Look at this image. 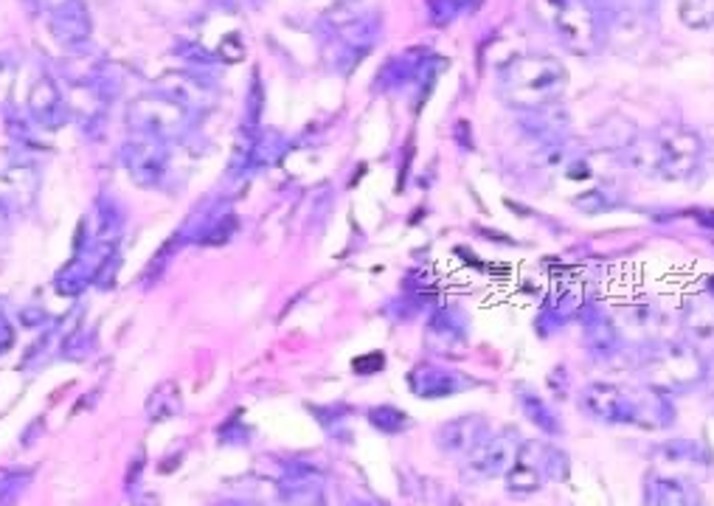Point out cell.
Masks as SVG:
<instances>
[{
    "label": "cell",
    "instance_id": "9",
    "mask_svg": "<svg viewBox=\"0 0 714 506\" xmlns=\"http://www.w3.org/2000/svg\"><path fill=\"white\" fill-rule=\"evenodd\" d=\"M579 405L586 408V414L599 422H630L633 420V397L624 394L619 386L610 383H591L579 394Z\"/></svg>",
    "mask_w": 714,
    "mask_h": 506
},
{
    "label": "cell",
    "instance_id": "11",
    "mask_svg": "<svg viewBox=\"0 0 714 506\" xmlns=\"http://www.w3.org/2000/svg\"><path fill=\"white\" fill-rule=\"evenodd\" d=\"M470 386L468 377L462 371L450 369V366H433L422 363L411 371V389L417 397H428V400H437V397H450L459 394Z\"/></svg>",
    "mask_w": 714,
    "mask_h": 506
},
{
    "label": "cell",
    "instance_id": "24",
    "mask_svg": "<svg viewBox=\"0 0 714 506\" xmlns=\"http://www.w3.org/2000/svg\"><path fill=\"white\" fill-rule=\"evenodd\" d=\"M473 3H479V0H428V12H431L433 23L444 25L450 20H456L462 9H473Z\"/></svg>",
    "mask_w": 714,
    "mask_h": 506
},
{
    "label": "cell",
    "instance_id": "28",
    "mask_svg": "<svg viewBox=\"0 0 714 506\" xmlns=\"http://www.w3.org/2000/svg\"><path fill=\"white\" fill-rule=\"evenodd\" d=\"M9 87H12V68H9V65H3V62H0V99L7 96Z\"/></svg>",
    "mask_w": 714,
    "mask_h": 506
},
{
    "label": "cell",
    "instance_id": "32",
    "mask_svg": "<svg viewBox=\"0 0 714 506\" xmlns=\"http://www.w3.org/2000/svg\"><path fill=\"white\" fill-rule=\"evenodd\" d=\"M351 506H377V504H351Z\"/></svg>",
    "mask_w": 714,
    "mask_h": 506
},
{
    "label": "cell",
    "instance_id": "8",
    "mask_svg": "<svg viewBox=\"0 0 714 506\" xmlns=\"http://www.w3.org/2000/svg\"><path fill=\"white\" fill-rule=\"evenodd\" d=\"M486 436H490V422H486V417H456V420L444 422L437 431V447L444 456L468 458Z\"/></svg>",
    "mask_w": 714,
    "mask_h": 506
},
{
    "label": "cell",
    "instance_id": "17",
    "mask_svg": "<svg viewBox=\"0 0 714 506\" xmlns=\"http://www.w3.org/2000/svg\"><path fill=\"white\" fill-rule=\"evenodd\" d=\"M586 340L591 355H597V358H605V360L613 358V355L622 349V338H619L616 324L599 313L586 315Z\"/></svg>",
    "mask_w": 714,
    "mask_h": 506
},
{
    "label": "cell",
    "instance_id": "30",
    "mask_svg": "<svg viewBox=\"0 0 714 506\" xmlns=\"http://www.w3.org/2000/svg\"><path fill=\"white\" fill-rule=\"evenodd\" d=\"M9 484H12V470L0 467V493H3V489H7Z\"/></svg>",
    "mask_w": 714,
    "mask_h": 506
},
{
    "label": "cell",
    "instance_id": "7",
    "mask_svg": "<svg viewBox=\"0 0 714 506\" xmlns=\"http://www.w3.org/2000/svg\"><path fill=\"white\" fill-rule=\"evenodd\" d=\"M557 34L574 54H591L597 45V25L591 9L582 0H560L557 3Z\"/></svg>",
    "mask_w": 714,
    "mask_h": 506
},
{
    "label": "cell",
    "instance_id": "27",
    "mask_svg": "<svg viewBox=\"0 0 714 506\" xmlns=\"http://www.w3.org/2000/svg\"><path fill=\"white\" fill-rule=\"evenodd\" d=\"M701 386H706V394L714 400V352L706 358V371H703Z\"/></svg>",
    "mask_w": 714,
    "mask_h": 506
},
{
    "label": "cell",
    "instance_id": "19",
    "mask_svg": "<svg viewBox=\"0 0 714 506\" xmlns=\"http://www.w3.org/2000/svg\"><path fill=\"white\" fill-rule=\"evenodd\" d=\"M318 489H321V473L304 462H298L296 467L290 470L287 476L282 478L284 498H293L298 500V504H309L313 498H318Z\"/></svg>",
    "mask_w": 714,
    "mask_h": 506
},
{
    "label": "cell",
    "instance_id": "13",
    "mask_svg": "<svg viewBox=\"0 0 714 506\" xmlns=\"http://www.w3.org/2000/svg\"><path fill=\"white\" fill-rule=\"evenodd\" d=\"M647 506H701V493L695 484L675 476H647Z\"/></svg>",
    "mask_w": 714,
    "mask_h": 506
},
{
    "label": "cell",
    "instance_id": "4",
    "mask_svg": "<svg viewBox=\"0 0 714 506\" xmlns=\"http://www.w3.org/2000/svg\"><path fill=\"white\" fill-rule=\"evenodd\" d=\"M504 478L506 489H510L512 495L529 498V495L540 493L546 482H566L568 458L566 453L543 445V442H524L515 464H512Z\"/></svg>",
    "mask_w": 714,
    "mask_h": 506
},
{
    "label": "cell",
    "instance_id": "5",
    "mask_svg": "<svg viewBox=\"0 0 714 506\" xmlns=\"http://www.w3.org/2000/svg\"><path fill=\"white\" fill-rule=\"evenodd\" d=\"M524 439L517 431H501L490 433V436L464 458V478L468 482H490V478H501L510 473V467L515 464L517 453H521Z\"/></svg>",
    "mask_w": 714,
    "mask_h": 506
},
{
    "label": "cell",
    "instance_id": "1",
    "mask_svg": "<svg viewBox=\"0 0 714 506\" xmlns=\"http://www.w3.org/2000/svg\"><path fill=\"white\" fill-rule=\"evenodd\" d=\"M568 71L557 56L526 54L512 60L501 74V93L517 110H543L566 93Z\"/></svg>",
    "mask_w": 714,
    "mask_h": 506
},
{
    "label": "cell",
    "instance_id": "15",
    "mask_svg": "<svg viewBox=\"0 0 714 506\" xmlns=\"http://www.w3.org/2000/svg\"><path fill=\"white\" fill-rule=\"evenodd\" d=\"M684 335H686V344L695 346L701 355H703V346H712V352H714V296L712 293L695 296L690 304H686ZM703 358H706V355H703Z\"/></svg>",
    "mask_w": 714,
    "mask_h": 506
},
{
    "label": "cell",
    "instance_id": "31",
    "mask_svg": "<svg viewBox=\"0 0 714 506\" xmlns=\"http://www.w3.org/2000/svg\"><path fill=\"white\" fill-rule=\"evenodd\" d=\"M222 506H259V504H253V500H229V504H222Z\"/></svg>",
    "mask_w": 714,
    "mask_h": 506
},
{
    "label": "cell",
    "instance_id": "14",
    "mask_svg": "<svg viewBox=\"0 0 714 506\" xmlns=\"http://www.w3.org/2000/svg\"><path fill=\"white\" fill-rule=\"evenodd\" d=\"M29 110L45 127H60L69 113V102L60 93L56 82L51 76H40L29 91Z\"/></svg>",
    "mask_w": 714,
    "mask_h": 506
},
{
    "label": "cell",
    "instance_id": "26",
    "mask_svg": "<svg viewBox=\"0 0 714 506\" xmlns=\"http://www.w3.org/2000/svg\"><path fill=\"white\" fill-rule=\"evenodd\" d=\"M251 105H253V113H251V124H256L259 118V107H262V85H259V76H253V85H251Z\"/></svg>",
    "mask_w": 714,
    "mask_h": 506
},
{
    "label": "cell",
    "instance_id": "25",
    "mask_svg": "<svg viewBox=\"0 0 714 506\" xmlns=\"http://www.w3.org/2000/svg\"><path fill=\"white\" fill-rule=\"evenodd\" d=\"M220 56L225 62H240L242 56H245V43H242V38L237 31L220 43Z\"/></svg>",
    "mask_w": 714,
    "mask_h": 506
},
{
    "label": "cell",
    "instance_id": "29",
    "mask_svg": "<svg viewBox=\"0 0 714 506\" xmlns=\"http://www.w3.org/2000/svg\"><path fill=\"white\" fill-rule=\"evenodd\" d=\"M697 220H701V223L706 225L708 231H714V209H703V211H697Z\"/></svg>",
    "mask_w": 714,
    "mask_h": 506
},
{
    "label": "cell",
    "instance_id": "23",
    "mask_svg": "<svg viewBox=\"0 0 714 506\" xmlns=\"http://www.w3.org/2000/svg\"><path fill=\"white\" fill-rule=\"evenodd\" d=\"M369 420H371V425L380 428L382 433H400L402 428L408 425V417L402 414V411H397V408H391V405L371 408Z\"/></svg>",
    "mask_w": 714,
    "mask_h": 506
},
{
    "label": "cell",
    "instance_id": "22",
    "mask_svg": "<svg viewBox=\"0 0 714 506\" xmlns=\"http://www.w3.org/2000/svg\"><path fill=\"white\" fill-rule=\"evenodd\" d=\"M180 411V394L175 391V386H160L155 389V394L149 397V417L153 420H167Z\"/></svg>",
    "mask_w": 714,
    "mask_h": 506
},
{
    "label": "cell",
    "instance_id": "10",
    "mask_svg": "<svg viewBox=\"0 0 714 506\" xmlns=\"http://www.w3.org/2000/svg\"><path fill=\"white\" fill-rule=\"evenodd\" d=\"M51 34L62 49H82L93 34V20L82 0H60L51 12Z\"/></svg>",
    "mask_w": 714,
    "mask_h": 506
},
{
    "label": "cell",
    "instance_id": "18",
    "mask_svg": "<svg viewBox=\"0 0 714 506\" xmlns=\"http://www.w3.org/2000/svg\"><path fill=\"white\" fill-rule=\"evenodd\" d=\"M23 189L29 194L38 192V172H34L29 164L3 161V158H0V198H3V194H12L18 203H29V200L23 198Z\"/></svg>",
    "mask_w": 714,
    "mask_h": 506
},
{
    "label": "cell",
    "instance_id": "16",
    "mask_svg": "<svg viewBox=\"0 0 714 506\" xmlns=\"http://www.w3.org/2000/svg\"><path fill=\"white\" fill-rule=\"evenodd\" d=\"M127 167L129 172H133V178L141 180V183H153V180H158L160 169H164V152H160L158 138L129 144Z\"/></svg>",
    "mask_w": 714,
    "mask_h": 506
},
{
    "label": "cell",
    "instance_id": "2",
    "mask_svg": "<svg viewBox=\"0 0 714 506\" xmlns=\"http://www.w3.org/2000/svg\"><path fill=\"white\" fill-rule=\"evenodd\" d=\"M633 167L659 172L666 180H686L695 175L703 155V141L695 130L666 124L650 141H633Z\"/></svg>",
    "mask_w": 714,
    "mask_h": 506
},
{
    "label": "cell",
    "instance_id": "12",
    "mask_svg": "<svg viewBox=\"0 0 714 506\" xmlns=\"http://www.w3.org/2000/svg\"><path fill=\"white\" fill-rule=\"evenodd\" d=\"M464 340H468V321L459 309H442L428 324V346L437 355H464Z\"/></svg>",
    "mask_w": 714,
    "mask_h": 506
},
{
    "label": "cell",
    "instance_id": "6",
    "mask_svg": "<svg viewBox=\"0 0 714 506\" xmlns=\"http://www.w3.org/2000/svg\"><path fill=\"white\" fill-rule=\"evenodd\" d=\"M129 127L138 133H144L147 138H164L178 136L186 127V107L180 102H175L172 96H138L129 105Z\"/></svg>",
    "mask_w": 714,
    "mask_h": 506
},
{
    "label": "cell",
    "instance_id": "3",
    "mask_svg": "<svg viewBox=\"0 0 714 506\" xmlns=\"http://www.w3.org/2000/svg\"><path fill=\"white\" fill-rule=\"evenodd\" d=\"M703 371H706V358L686 340L653 346L644 363H641V375H644L647 386L653 391H661V394L695 389V386L703 383Z\"/></svg>",
    "mask_w": 714,
    "mask_h": 506
},
{
    "label": "cell",
    "instance_id": "20",
    "mask_svg": "<svg viewBox=\"0 0 714 506\" xmlns=\"http://www.w3.org/2000/svg\"><path fill=\"white\" fill-rule=\"evenodd\" d=\"M521 405H524L526 417H529V420L535 422V425L540 428V431H546V433H555L557 431V417H555V411H548V405L540 400V397L535 394V391L521 389Z\"/></svg>",
    "mask_w": 714,
    "mask_h": 506
},
{
    "label": "cell",
    "instance_id": "21",
    "mask_svg": "<svg viewBox=\"0 0 714 506\" xmlns=\"http://www.w3.org/2000/svg\"><path fill=\"white\" fill-rule=\"evenodd\" d=\"M681 20L690 29L714 25V0H681Z\"/></svg>",
    "mask_w": 714,
    "mask_h": 506
}]
</instances>
